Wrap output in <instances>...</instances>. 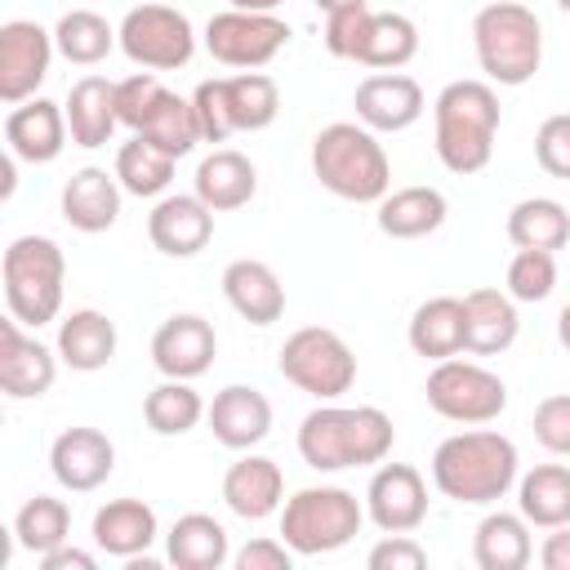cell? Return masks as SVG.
I'll use <instances>...</instances> for the list:
<instances>
[{
    "instance_id": "cell-1",
    "label": "cell",
    "mask_w": 570,
    "mask_h": 570,
    "mask_svg": "<svg viewBox=\"0 0 570 570\" xmlns=\"http://www.w3.org/2000/svg\"><path fill=\"white\" fill-rule=\"evenodd\" d=\"M396 428L379 405H334L321 401L298 423V459L312 472L374 468L392 454Z\"/></svg>"
},
{
    "instance_id": "cell-2",
    "label": "cell",
    "mask_w": 570,
    "mask_h": 570,
    "mask_svg": "<svg viewBox=\"0 0 570 570\" xmlns=\"http://www.w3.org/2000/svg\"><path fill=\"white\" fill-rule=\"evenodd\" d=\"M521 476V454L517 445L494 432V428H468L445 436L432 450V485L468 508H490L499 503Z\"/></svg>"
},
{
    "instance_id": "cell-3",
    "label": "cell",
    "mask_w": 570,
    "mask_h": 570,
    "mask_svg": "<svg viewBox=\"0 0 570 570\" xmlns=\"http://www.w3.org/2000/svg\"><path fill=\"white\" fill-rule=\"evenodd\" d=\"M499 94L490 80H450L432 102V142L436 160L450 174H481L494 156L499 134Z\"/></svg>"
},
{
    "instance_id": "cell-4",
    "label": "cell",
    "mask_w": 570,
    "mask_h": 570,
    "mask_svg": "<svg viewBox=\"0 0 570 570\" xmlns=\"http://www.w3.org/2000/svg\"><path fill=\"white\" fill-rule=\"evenodd\" d=\"M312 174L325 191L352 205H379L392 191V160L374 129L334 120L312 138Z\"/></svg>"
},
{
    "instance_id": "cell-5",
    "label": "cell",
    "mask_w": 570,
    "mask_h": 570,
    "mask_svg": "<svg viewBox=\"0 0 570 570\" xmlns=\"http://www.w3.org/2000/svg\"><path fill=\"white\" fill-rule=\"evenodd\" d=\"M472 49L490 85L517 89L534 80L543 62V22L521 0H490L472 18Z\"/></svg>"
},
{
    "instance_id": "cell-6",
    "label": "cell",
    "mask_w": 570,
    "mask_h": 570,
    "mask_svg": "<svg viewBox=\"0 0 570 570\" xmlns=\"http://www.w3.org/2000/svg\"><path fill=\"white\" fill-rule=\"evenodd\" d=\"M0 281H4V307L18 316L27 330H40L58 321L62 312V281H67V258L53 236H13L4 258H0Z\"/></svg>"
},
{
    "instance_id": "cell-7",
    "label": "cell",
    "mask_w": 570,
    "mask_h": 570,
    "mask_svg": "<svg viewBox=\"0 0 570 570\" xmlns=\"http://www.w3.org/2000/svg\"><path fill=\"white\" fill-rule=\"evenodd\" d=\"M365 525V503L343 485H303L281 503V539L298 557L347 548Z\"/></svg>"
},
{
    "instance_id": "cell-8",
    "label": "cell",
    "mask_w": 570,
    "mask_h": 570,
    "mask_svg": "<svg viewBox=\"0 0 570 570\" xmlns=\"http://www.w3.org/2000/svg\"><path fill=\"white\" fill-rule=\"evenodd\" d=\"M325 49L374 71H401L419 53V27L405 13H379L361 4L325 18Z\"/></svg>"
},
{
    "instance_id": "cell-9",
    "label": "cell",
    "mask_w": 570,
    "mask_h": 570,
    "mask_svg": "<svg viewBox=\"0 0 570 570\" xmlns=\"http://www.w3.org/2000/svg\"><path fill=\"white\" fill-rule=\"evenodd\" d=\"M276 370L285 383H294L298 392L316 396V401H338L343 392H352L356 383V352L347 347V338L338 330L325 325H303L281 343Z\"/></svg>"
},
{
    "instance_id": "cell-10",
    "label": "cell",
    "mask_w": 570,
    "mask_h": 570,
    "mask_svg": "<svg viewBox=\"0 0 570 570\" xmlns=\"http://www.w3.org/2000/svg\"><path fill=\"white\" fill-rule=\"evenodd\" d=\"M423 396H428V405L441 419L463 423V428L494 423L508 410V383L494 370H485L476 361H459V356L432 361L428 383H423Z\"/></svg>"
},
{
    "instance_id": "cell-11",
    "label": "cell",
    "mask_w": 570,
    "mask_h": 570,
    "mask_svg": "<svg viewBox=\"0 0 570 570\" xmlns=\"http://www.w3.org/2000/svg\"><path fill=\"white\" fill-rule=\"evenodd\" d=\"M120 53L142 71H178L196 53V27L174 4H134L120 27Z\"/></svg>"
},
{
    "instance_id": "cell-12",
    "label": "cell",
    "mask_w": 570,
    "mask_h": 570,
    "mask_svg": "<svg viewBox=\"0 0 570 570\" xmlns=\"http://www.w3.org/2000/svg\"><path fill=\"white\" fill-rule=\"evenodd\" d=\"M289 45V22L281 13H258V9H223L205 22V49L214 62L236 67V71H258L267 67L281 49Z\"/></svg>"
},
{
    "instance_id": "cell-13",
    "label": "cell",
    "mask_w": 570,
    "mask_h": 570,
    "mask_svg": "<svg viewBox=\"0 0 570 570\" xmlns=\"http://www.w3.org/2000/svg\"><path fill=\"white\" fill-rule=\"evenodd\" d=\"M53 53H58L53 31H45L31 18H9L0 27V102L18 107V102L36 98V89L49 76Z\"/></svg>"
},
{
    "instance_id": "cell-14",
    "label": "cell",
    "mask_w": 570,
    "mask_h": 570,
    "mask_svg": "<svg viewBox=\"0 0 570 570\" xmlns=\"http://www.w3.org/2000/svg\"><path fill=\"white\" fill-rule=\"evenodd\" d=\"M365 521L383 534H414L428 521V481L414 463H379L365 485Z\"/></svg>"
},
{
    "instance_id": "cell-15",
    "label": "cell",
    "mask_w": 570,
    "mask_h": 570,
    "mask_svg": "<svg viewBox=\"0 0 570 570\" xmlns=\"http://www.w3.org/2000/svg\"><path fill=\"white\" fill-rule=\"evenodd\" d=\"M58 347H45L18 316L0 321V387L13 401H36L58 379Z\"/></svg>"
},
{
    "instance_id": "cell-16",
    "label": "cell",
    "mask_w": 570,
    "mask_h": 570,
    "mask_svg": "<svg viewBox=\"0 0 570 570\" xmlns=\"http://www.w3.org/2000/svg\"><path fill=\"white\" fill-rule=\"evenodd\" d=\"M218 356V334L200 312H174L151 334V365L165 379H200Z\"/></svg>"
},
{
    "instance_id": "cell-17",
    "label": "cell",
    "mask_w": 570,
    "mask_h": 570,
    "mask_svg": "<svg viewBox=\"0 0 570 570\" xmlns=\"http://www.w3.org/2000/svg\"><path fill=\"white\" fill-rule=\"evenodd\" d=\"M352 107H356V120L365 129L401 134V129H410L423 116L428 98H423V85L414 76H405V71H374V76H365L356 85Z\"/></svg>"
},
{
    "instance_id": "cell-18",
    "label": "cell",
    "mask_w": 570,
    "mask_h": 570,
    "mask_svg": "<svg viewBox=\"0 0 570 570\" xmlns=\"http://www.w3.org/2000/svg\"><path fill=\"white\" fill-rule=\"evenodd\" d=\"M49 472L62 490L89 494L116 472V445L98 428H62L49 445Z\"/></svg>"
},
{
    "instance_id": "cell-19",
    "label": "cell",
    "mask_w": 570,
    "mask_h": 570,
    "mask_svg": "<svg viewBox=\"0 0 570 570\" xmlns=\"http://www.w3.org/2000/svg\"><path fill=\"white\" fill-rule=\"evenodd\" d=\"M214 236V209L196 191L160 196L147 214V240L165 258H196Z\"/></svg>"
},
{
    "instance_id": "cell-20",
    "label": "cell",
    "mask_w": 570,
    "mask_h": 570,
    "mask_svg": "<svg viewBox=\"0 0 570 570\" xmlns=\"http://www.w3.org/2000/svg\"><path fill=\"white\" fill-rule=\"evenodd\" d=\"M67 138H71L67 111H62V102H53V98H40V94H36V98L9 107V116H4V147H9L18 160H27V165H49V160H58L62 147H67Z\"/></svg>"
},
{
    "instance_id": "cell-21",
    "label": "cell",
    "mask_w": 570,
    "mask_h": 570,
    "mask_svg": "<svg viewBox=\"0 0 570 570\" xmlns=\"http://www.w3.org/2000/svg\"><path fill=\"white\" fill-rule=\"evenodd\" d=\"M205 423H209L218 445L254 450L272 432V401L249 383H227L223 392H214V401L205 410Z\"/></svg>"
},
{
    "instance_id": "cell-22",
    "label": "cell",
    "mask_w": 570,
    "mask_h": 570,
    "mask_svg": "<svg viewBox=\"0 0 570 570\" xmlns=\"http://www.w3.org/2000/svg\"><path fill=\"white\" fill-rule=\"evenodd\" d=\"M223 503L240 521H267L285 503V472L267 454H240L223 472Z\"/></svg>"
},
{
    "instance_id": "cell-23",
    "label": "cell",
    "mask_w": 570,
    "mask_h": 570,
    "mask_svg": "<svg viewBox=\"0 0 570 570\" xmlns=\"http://www.w3.org/2000/svg\"><path fill=\"white\" fill-rule=\"evenodd\" d=\"M521 334V316H517V298L508 289L481 285L463 294V352L472 356H499L517 343Z\"/></svg>"
},
{
    "instance_id": "cell-24",
    "label": "cell",
    "mask_w": 570,
    "mask_h": 570,
    "mask_svg": "<svg viewBox=\"0 0 570 570\" xmlns=\"http://www.w3.org/2000/svg\"><path fill=\"white\" fill-rule=\"evenodd\" d=\"M120 196H125V187H120L116 174H107L102 165H80V169L62 183L58 209H62V218H67L76 232L98 236V232L116 227V218H120Z\"/></svg>"
},
{
    "instance_id": "cell-25",
    "label": "cell",
    "mask_w": 570,
    "mask_h": 570,
    "mask_svg": "<svg viewBox=\"0 0 570 570\" xmlns=\"http://www.w3.org/2000/svg\"><path fill=\"white\" fill-rule=\"evenodd\" d=\"M223 298L232 312L258 330L276 325L285 316V285L263 258H232L223 267Z\"/></svg>"
},
{
    "instance_id": "cell-26",
    "label": "cell",
    "mask_w": 570,
    "mask_h": 570,
    "mask_svg": "<svg viewBox=\"0 0 570 570\" xmlns=\"http://www.w3.org/2000/svg\"><path fill=\"white\" fill-rule=\"evenodd\" d=\"M89 534H94L98 552L129 561V557H142L160 539V521H156V508L142 499H107L94 512Z\"/></svg>"
},
{
    "instance_id": "cell-27",
    "label": "cell",
    "mask_w": 570,
    "mask_h": 570,
    "mask_svg": "<svg viewBox=\"0 0 570 570\" xmlns=\"http://www.w3.org/2000/svg\"><path fill=\"white\" fill-rule=\"evenodd\" d=\"M191 191H196L214 214H232V209H240V205L254 200V191H258V169H254V160H249L245 151H236V147H214V151L196 165Z\"/></svg>"
},
{
    "instance_id": "cell-28",
    "label": "cell",
    "mask_w": 570,
    "mask_h": 570,
    "mask_svg": "<svg viewBox=\"0 0 570 570\" xmlns=\"http://www.w3.org/2000/svg\"><path fill=\"white\" fill-rule=\"evenodd\" d=\"M116 343H120V338H116V321H111L107 312H98V307H76V312H67V316L58 321V338H53L62 365L76 370V374L107 370L111 356H116Z\"/></svg>"
},
{
    "instance_id": "cell-29",
    "label": "cell",
    "mask_w": 570,
    "mask_h": 570,
    "mask_svg": "<svg viewBox=\"0 0 570 570\" xmlns=\"http://www.w3.org/2000/svg\"><path fill=\"white\" fill-rule=\"evenodd\" d=\"M67 129H71V142L94 151V147H107L120 116H116V80L107 76H80L71 89H67Z\"/></svg>"
},
{
    "instance_id": "cell-30",
    "label": "cell",
    "mask_w": 570,
    "mask_h": 570,
    "mask_svg": "<svg viewBox=\"0 0 570 570\" xmlns=\"http://www.w3.org/2000/svg\"><path fill=\"white\" fill-rule=\"evenodd\" d=\"M165 561L178 570H223L232 561L227 525L209 512H183L165 534Z\"/></svg>"
},
{
    "instance_id": "cell-31",
    "label": "cell",
    "mask_w": 570,
    "mask_h": 570,
    "mask_svg": "<svg viewBox=\"0 0 570 570\" xmlns=\"http://www.w3.org/2000/svg\"><path fill=\"white\" fill-rule=\"evenodd\" d=\"M534 557V543H530V521L521 512H485L472 530V561L481 570H525Z\"/></svg>"
},
{
    "instance_id": "cell-32",
    "label": "cell",
    "mask_w": 570,
    "mask_h": 570,
    "mask_svg": "<svg viewBox=\"0 0 570 570\" xmlns=\"http://www.w3.org/2000/svg\"><path fill=\"white\" fill-rule=\"evenodd\" d=\"M450 214V200L445 191L436 187H396L379 200V232L392 236V240H419V236H432Z\"/></svg>"
},
{
    "instance_id": "cell-33",
    "label": "cell",
    "mask_w": 570,
    "mask_h": 570,
    "mask_svg": "<svg viewBox=\"0 0 570 570\" xmlns=\"http://www.w3.org/2000/svg\"><path fill=\"white\" fill-rule=\"evenodd\" d=\"M410 347L423 361H445L463 352V298L432 294L410 316Z\"/></svg>"
},
{
    "instance_id": "cell-34",
    "label": "cell",
    "mask_w": 570,
    "mask_h": 570,
    "mask_svg": "<svg viewBox=\"0 0 570 570\" xmlns=\"http://www.w3.org/2000/svg\"><path fill=\"white\" fill-rule=\"evenodd\" d=\"M517 512L539 525H566L570 521V468L566 463H534L530 472L517 476Z\"/></svg>"
},
{
    "instance_id": "cell-35",
    "label": "cell",
    "mask_w": 570,
    "mask_h": 570,
    "mask_svg": "<svg viewBox=\"0 0 570 570\" xmlns=\"http://www.w3.org/2000/svg\"><path fill=\"white\" fill-rule=\"evenodd\" d=\"M508 240L517 249H566L570 245V209L552 196H525L508 209Z\"/></svg>"
},
{
    "instance_id": "cell-36",
    "label": "cell",
    "mask_w": 570,
    "mask_h": 570,
    "mask_svg": "<svg viewBox=\"0 0 570 570\" xmlns=\"http://www.w3.org/2000/svg\"><path fill=\"white\" fill-rule=\"evenodd\" d=\"M53 45H58V53H62L67 62L94 67V62H102L111 49H120V36H116V27H111L102 13H94V9H67V13L53 22Z\"/></svg>"
},
{
    "instance_id": "cell-37",
    "label": "cell",
    "mask_w": 570,
    "mask_h": 570,
    "mask_svg": "<svg viewBox=\"0 0 570 570\" xmlns=\"http://www.w3.org/2000/svg\"><path fill=\"white\" fill-rule=\"evenodd\" d=\"M174 169H178V160L169 151H160L156 142H147L142 134H134L129 142H120L111 174L120 178V187L129 196H165L169 183H174Z\"/></svg>"
},
{
    "instance_id": "cell-38",
    "label": "cell",
    "mask_w": 570,
    "mask_h": 570,
    "mask_svg": "<svg viewBox=\"0 0 570 570\" xmlns=\"http://www.w3.org/2000/svg\"><path fill=\"white\" fill-rule=\"evenodd\" d=\"M205 401L191 387V379H165L142 396V419L156 436H183L205 419Z\"/></svg>"
},
{
    "instance_id": "cell-39",
    "label": "cell",
    "mask_w": 570,
    "mask_h": 570,
    "mask_svg": "<svg viewBox=\"0 0 570 570\" xmlns=\"http://www.w3.org/2000/svg\"><path fill=\"white\" fill-rule=\"evenodd\" d=\"M67 539H71V508H67L62 499H53V494H31V499L18 508V517H13V543H18L22 552L45 557V552H53V548L67 543Z\"/></svg>"
},
{
    "instance_id": "cell-40",
    "label": "cell",
    "mask_w": 570,
    "mask_h": 570,
    "mask_svg": "<svg viewBox=\"0 0 570 570\" xmlns=\"http://www.w3.org/2000/svg\"><path fill=\"white\" fill-rule=\"evenodd\" d=\"M227 111L236 134H258L281 116V89L267 71H236L227 76Z\"/></svg>"
},
{
    "instance_id": "cell-41",
    "label": "cell",
    "mask_w": 570,
    "mask_h": 570,
    "mask_svg": "<svg viewBox=\"0 0 570 570\" xmlns=\"http://www.w3.org/2000/svg\"><path fill=\"white\" fill-rule=\"evenodd\" d=\"M138 134H142L147 142H156L160 151H169L174 160H183L187 151H196V142H205L191 98H183V94H174V89H165V98L156 102V111L142 120Z\"/></svg>"
},
{
    "instance_id": "cell-42",
    "label": "cell",
    "mask_w": 570,
    "mask_h": 570,
    "mask_svg": "<svg viewBox=\"0 0 570 570\" xmlns=\"http://www.w3.org/2000/svg\"><path fill=\"white\" fill-rule=\"evenodd\" d=\"M503 281H508L503 289L517 303H543L557 289V254H548V249H517Z\"/></svg>"
},
{
    "instance_id": "cell-43",
    "label": "cell",
    "mask_w": 570,
    "mask_h": 570,
    "mask_svg": "<svg viewBox=\"0 0 570 570\" xmlns=\"http://www.w3.org/2000/svg\"><path fill=\"white\" fill-rule=\"evenodd\" d=\"M160 98H165V85H160L156 71H134V76L116 80V116H120V125L138 134Z\"/></svg>"
},
{
    "instance_id": "cell-44",
    "label": "cell",
    "mask_w": 570,
    "mask_h": 570,
    "mask_svg": "<svg viewBox=\"0 0 570 570\" xmlns=\"http://www.w3.org/2000/svg\"><path fill=\"white\" fill-rule=\"evenodd\" d=\"M191 107H196V120H200V138L205 142H227L236 134L232 129V111H227V76L200 80L191 89Z\"/></svg>"
},
{
    "instance_id": "cell-45",
    "label": "cell",
    "mask_w": 570,
    "mask_h": 570,
    "mask_svg": "<svg viewBox=\"0 0 570 570\" xmlns=\"http://www.w3.org/2000/svg\"><path fill=\"white\" fill-rule=\"evenodd\" d=\"M534 160L548 178L570 183V111H557L534 129Z\"/></svg>"
},
{
    "instance_id": "cell-46",
    "label": "cell",
    "mask_w": 570,
    "mask_h": 570,
    "mask_svg": "<svg viewBox=\"0 0 570 570\" xmlns=\"http://www.w3.org/2000/svg\"><path fill=\"white\" fill-rule=\"evenodd\" d=\"M534 441L548 450V454H570V392H552L534 405Z\"/></svg>"
},
{
    "instance_id": "cell-47",
    "label": "cell",
    "mask_w": 570,
    "mask_h": 570,
    "mask_svg": "<svg viewBox=\"0 0 570 570\" xmlns=\"http://www.w3.org/2000/svg\"><path fill=\"white\" fill-rule=\"evenodd\" d=\"M365 566L370 570H423L428 566V552H423V543L414 534H383L370 548Z\"/></svg>"
},
{
    "instance_id": "cell-48",
    "label": "cell",
    "mask_w": 570,
    "mask_h": 570,
    "mask_svg": "<svg viewBox=\"0 0 570 570\" xmlns=\"http://www.w3.org/2000/svg\"><path fill=\"white\" fill-rule=\"evenodd\" d=\"M294 548L285 539H249L245 548L232 552V566L236 570H289L294 566Z\"/></svg>"
},
{
    "instance_id": "cell-49",
    "label": "cell",
    "mask_w": 570,
    "mask_h": 570,
    "mask_svg": "<svg viewBox=\"0 0 570 570\" xmlns=\"http://www.w3.org/2000/svg\"><path fill=\"white\" fill-rule=\"evenodd\" d=\"M36 561H40V570H94V566H98V557H94V552H85V548H76L71 539H67V543H58L53 552L36 557Z\"/></svg>"
},
{
    "instance_id": "cell-50",
    "label": "cell",
    "mask_w": 570,
    "mask_h": 570,
    "mask_svg": "<svg viewBox=\"0 0 570 570\" xmlns=\"http://www.w3.org/2000/svg\"><path fill=\"white\" fill-rule=\"evenodd\" d=\"M539 566L543 570H570V521L548 530V539L539 543Z\"/></svg>"
},
{
    "instance_id": "cell-51",
    "label": "cell",
    "mask_w": 570,
    "mask_h": 570,
    "mask_svg": "<svg viewBox=\"0 0 570 570\" xmlns=\"http://www.w3.org/2000/svg\"><path fill=\"white\" fill-rule=\"evenodd\" d=\"M312 4L330 18V13H343V9H361V4H370V0H312Z\"/></svg>"
},
{
    "instance_id": "cell-52",
    "label": "cell",
    "mask_w": 570,
    "mask_h": 570,
    "mask_svg": "<svg viewBox=\"0 0 570 570\" xmlns=\"http://www.w3.org/2000/svg\"><path fill=\"white\" fill-rule=\"evenodd\" d=\"M232 9H258V13H276L285 0H227Z\"/></svg>"
},
{
    "instance_id": "cell-53",
    "label": "cell",
    "mask_w": 570,
    "mask_h": 570,
    "mask_svg": "<svg viewBox=\"0 0 570 570\" xmlns=\"http://www.w3.org/2000/svg\"><path fill=\"white\" fill-rule=\"evenodd\" d=\"M557 343H561V347L570 352V303H566V307L557 312Z\"/></svg>"
},
{
    "instance_id": "cell-54",
    "label": "cell",
    "mask_w": 570,
    "mask_h": 570,
    "mask_svg": "<svg viewBox=\"0 0 570 570\" xmlns=\"http://www.w3.org/2000/svg\"><path fill=\"white\" fill-rule=\"evenodd\" d=\"M557 9H561V13H570V0H557Z\"/></svg>"
}]
</instances>
